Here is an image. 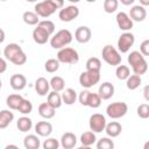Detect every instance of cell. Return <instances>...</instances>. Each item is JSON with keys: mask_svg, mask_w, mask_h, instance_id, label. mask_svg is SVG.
Masks as SVG:
<instances>
[{"mask_svg": "<svg viewBox=\"0 0 149 149\" xmlns=\"http://www.w3.org/2000/svg\"><path fill=\"white\" fill-rule=\"evenodd\" d=\"M3 55L6 59L12 62L15 65H23L27 62V56L23 52L22 48L16 43H9L6 45L3 50Z\"/></svg>", "mask_w": 149, "mask_h": 149, "instance_id": "6da1fadb", "label": "cell"}, {"mask_svg": "<svg viewBox=\"0 0 149 149\" xmlns=\"http://www.w3.org/2000/svg\"><path fill=\"white\" fill-rule=\"evenodd\" d=\"M128 63L133 69V72L135 74H144L148 70V63L144 59V56L140 51H132L128 55Z\"/></svg>", "mask_w": 149, "mask_h": 149, "instance_id": "7a4b0ae2", "label": "cell"}, {"mask_svg": "<svg viewBox=\"0 0 149 149\" xmlns=\"http://www.w3.org/2000/svg\"><path fill=\"white\" fill-rule=\"evenodd\" d=\"M72 42V34L68 29L58 30L50 40V45L54 49H62Z\"/></svg>", "mask_w": 149, "mask_h": 149, "instance_id": "3957f363", "label": "cell"}, {"mask_svg": "<svg viewBox=\"0 0 149 149\" xmlns=\"http://www.w3.org/2000/svg\"><path fill=\"white\" fill-rule=\"evenodd\" d=\"M57 59L59 63L76 64L79 61V55H78L77 50H74L73 48L64 47V48L59 49V51L57 52Z\"/></svg>", "mask_w": 149, "mask_h": 149, "instance_id": "277c9868", "label": "cell"}, {"mask_svg": "<svg viewBox=\"0 0 149 149\" xmlns=\"http://www.w3.org/2000/svg\"><path fill=\"white\" fill-rule=\"evenodd\" d=\"M101 56H102V59L109 65L116 66L121 63V56H120L119 51L111 44H107L102 48Z\"/></svg>", "mask_w": 149, "mask_h": 149, "instance_id": "5b68a950", "label": "cell"}, {"mask_svg": "<svg viewBox=\"0 0 149 149\" xmlns=\"http://www.w3.org/2000/svg\"><path fill=\"white\" fill-rule=\"evenodd\" d=\"M128 112V106L123 101H116L112 102L106 107V114L111 119H120L125 116Z\"/></svg>", "mask_w": 149, "mask_h": 149, "instance_id": "8992f818", "label": "cell"}, {"mask_svg": "<svg viewBox=\"0 0 149 149\" xmlns=\"http://www.w3.org/2000/svg\"><path fill=\"white\" fill-rule=\"evenodd\" d=\"M99 80H100V72H95V71L86 70L79 76V84L84 88H90L94 86L95 84L99 83Z\"/></svg>", "mask_w": 149, "mask_h": 149, "instance_id": "52a82bcc", "label": "cell"}, {"mask_svg": "<svg viewBox=\"0 0 149 149\" xmlns=\"http://www.w3.org/2000/svg\"><path fill=\"white\" fill-rule=\"evenodd\" d=\"M106 118L100 114V113H95V114H92L90 116V120H88V126H90V129L93 132V133H101L104 129H105V126H106Z\"/></svg>", "mask_w": 149, "mask_h": 149, "instance_id": "ba28073f", "label": "cell"}, {"mask_svg": "<svg viewBox=\"0 0 149 149\" xmlns=\"http://www.w3.org/2000/svg\"><path fill=\"white\" fill-rule=\"evenodd\" d=\"M135 42V37L132 33L129 31H125L123 34H121V36L119 37L118 40V49L120 52L125 54V52H128L129 49L133 47Z\"/></svg>", "mask_w": 149, "mask_h": 149, "instance_id": "9c48e42d", "label": "cell"}, {"mask_svg": "<svg viewBox=\"0 0 149 149\" xmlns=\"http://www.w3.org/2000/svg\"><path fill=\"white\" fill-rule=\"evenodd\" d=\"M78 15H79V8L74 5L63 7L58 13V17L63 22H70L76 17H78Z\"/></svg>", "mask_w": 149, "mask_h": 149, "instance_id": "30bf717a", "label": "cell"}, {"mask_svg": "<svg viewBox=\"0 0 149 149\" xmlns=\"http://www.w3.org/2000/svg\"><path fill=\"white\" fill-rule=\"evenodd\" d=\"M55 12H56V8L52 6V3L49 0H44L35 5V13L41 17H49Z\"/></svg>", "mask_w": 149, "mask_h": 149, "instance_id": "8fae6325", "label": "cell"}, {"mask_svg": "<svg viewBox=\"0 0 149 149\" xmlns=\"http://www.w3.org/2000/svg\"><path fill=\"white\" fill-rule=\"evenodd\" d=\"M116 23L118 27L123 31H128L133 28V20L125 12H120L116 14Z\"/></svg>", "mask_w": 149, "mask_h": 149, "instance_id": "7c38bea8", "label": "cell"}, {"mask_svg": "<svg viewBox=\"0 0 149 149\" xmlns=\"http://www.w3.org/2000/svg\"><path fill=\"white\" fill-rule=\"evenodd\" d=\"M92 37V31L88 27L86 26H80L77 28L76 33H74V38L78 43H87Z\"/></svg>", "mask_w": 149, "mask_h": 149, "instance_id": "4fadbf2b", "label": "cell"}, {"mask_svg": "<svg viewBox=\"0 0 149 149\" xmlns=\"http://www.w3.org/2000/svg\"><path fill=\"white\" fill-rule=\"evenodd\" d=\"M50 36H51V35H50L44 28H42V27L38 26V24H37V27L33 30V40H34L35 43H37V44H45V43L48 42V40H49Z\"/></svg>", "mask_w": 149, "mask_h": 149, "instance_id": "5bb4252c", "label": "cell"}, {"mask_svg": "<svg viewBox=\"0 0 149 149\" xmlns=\"http://www.w3.org/2000/svg\"><path fill=\"white\" fill-rule=\"evenodd\" d=\"M129 17L133 20V21H136V22H141L143 21L146 17H147V10L143 6L141 5H137V6H133L129 10Z\"/></svg>", "mask_w": 149, "mask_h": 149, "instance_id": "9a60e30c", "label": "cell"}, {"mask_svg": "<svg viewBox=\"0 0 149 149\" xmlns=\"http://www.w3.org/2000/svg\"><path fill=\"white\" fill-rule=\"evenodd\" d=\"M98 94L101 98V100H108L114 95V86L109 81H105L99 86Z\"/></svg>", "mask_w": 149, "mask_h": 149, "instance_id": "2e32d148", "label": "cell"}, {"mask_svg": "<svg viewBox=\"0 0 149 149\" xmlns=\"http://www.w3.org/2000/svg\"><path fill=\"white\" fill-rule=\"evenodd\" d=\"M9 84H10V86H12L13 90H15V91H21V90H23V88L26 87V85H27V79H26V77H24L23 74H21V73H15V74H13V76L10 77Z\"/></svg>", "mask_w": 149, "mask_h": 149, "instance_id": "e0dca14e", "label": "cell"}, {"mask_svg": "<svg viewBox=\"0 0 149 149\" xmlns=\"http://www.w3.org/2000/svg\"><path fill=\"white\" fill-rule=\"evenodd\" d=\"M35 132L38 136L48 137L52 133V126L48 121H40L35 125Z\"/></svg>", "mask_w": 149, "mask_h": 149, "instance_id": "ac0fdd59", "label": "cell"}, {"mask_svg": "<svg viewBox=\"0 0 149 149\" xmlns=\"http://www.w3.org/2000/svg\"><path fill=\"white\" fill-rule=\"evenodd\" d=\"M77 144V137L73 133H64L61 137V146L64 149H72Z\"/></svg>", "mask_w": 149, "mask_h": 149, "instance_id": "d6986e66", "label": "cell"}, {"mask_svg": "<svg viewBox=\"0 0 149 149\" xmlns=\"http://www.w3.org/2000/svg\"><path fill=\"white\" fill-rule=\"evenodd\" d=\"M49 88H50V84L49 81L44 78V77H40L36 79L35 81V90L37 92L38 95H47L49 93Z\"/></svg>", "mask_w": 149, "mask_h": 149, "instance_id": "ffe728a7", "label": "cell"}, {"mask_svg": "<svg viewBox=\"0 0 149 149\" xmlns=\"http://www.w3.org/2000/svg\"><path fill=\"white\" fill-rule=\"evenodd\" d=\"M104 130L106 132L107 136H109V137H118L121 134L122 126L119 122H116V121H112L109 123H106Z\"/></svg>", "mask_w": 149, "mask_h": 149, "instance_id": "44dd1931", "label": "cell"}, {"mask_svg": "<svg viewBox=\"0 0 149 149\" xmlns=\"http://www.w3.org/2000/svg\"><path fill=\"white\" fill-rule=\"evenodd\" d=\"M14 120V114L9 109H2L0 111V129L7 128L10 122Z\"/></svg>", "mask_w": 149, "mask_h": 149, "instance_id": "7402d4cb", "label": "cell"}, {"mask_svg": "<svg viewBox=\"0 0 149 149\" xmlns=\"http://www.w3.org/2000/svg\"><path fill=\"white\" fill-rule=\"evenodd\" d=\"M56 109L54 107H51L48 102H42L40 106H38V114L44 118V119H51L55 116V112Z\"/></svg>", "mask_w": 149, "mask_h": 149, "instance_id": "603a6c76", "label": "cell"}, {"mask_svg": "<svg viewBox=\"0 0 149 149\" xmlns=\"http://www.w3.org/2000/svg\"><path fill=\"white\" fill-rule=\"evenodd\" d=\"M23 146L26 149H38L41 146V142H40L38 136H36L34 134H29L24 137Z\"/></svg>", "mask_w": 149, "mask_h": 149, "instance_id": "cb8c5ba5", "label": "cell"}, {"mask_svg": "<svg viewBox=\"0 0 149 149\" xmlns=\"http://www.w3.org/2000/svg\"><path fill=\"white\" fill-rule=\"evenodd\" d=\"M16 127H17V129H19L20 132L27 133V132H29V130L31 129V127H33V121H31V119L28 118V116H21V118H19V120H17V122H16Z\"/></svg>", "mask_w": 149, "mask_h": 149, "instance_id": "d4e9b609", "label": "cell"}, {"mask_svg": "<svg viewBox=\"0 0 149 149\" xmlns=\"http://www.w3.org/2000/svg\"><path fill=\"white\" fill-rule=\"evenodd\" d=\"M61 97H62V101L65 105H72V104L76 102L77 93H76V91L73 88H65Z\"/></svg>", "mask_w": 149, "mask_h": 149, "instance_id": "484cf974", "label": "cell"}, {"mask_svg": "<svg viewBox=\"0 0 149 149\" xmlns=\"http://www.w3.org/2000/svg\"><path fill=\"white\" fill-rule=\"evenodd\" d=\"M47 102H48L51 107H54L55 109H56V108H59V107L62 106V104H63L61 94H59L58 92H56V91H52V92L48 93V100H47Z\"/></svg>", "mask_w": 149, "mask_h": 149, "instance_id": "4316f807", "label": "cell"}, {"mask_svg": "<svg viewBox=\"0 0 149 149\" xmlns=\"http://www.w3.org/2000/svg\"><path fill=\"white\" fill-rule=\"evenodd\" d=\"M141 83H142V79H141V76H139V74H132V76H129L127 79H126V86H127V88L128 90H130V91H134V90H136L140 85H141Z\"/></svg>", "mask_w": 149, "mask_h": 149, "instance_id": "83f0119b", "label": "cell"}, {"mask_svg": "<svg viewBox=\"0 0 149 149\" xmlns=\"http://www.w3.org/2000/svg\"><path fill=\"white\" fill-rule=\"evenodd\" d=\"M95 140H97L95 134H94L92 130L85 132V133H83L81 136H80V142H81V146H83V147H91L92 144L95 143Z\"/></svg>", "mask_w": 149, "mask_h": 149, "instance_id": "f1b7e54d", "label": "cell"}, {"mask_svg": "<svg viewBox=\"0 0 149 149\" xmlns=\"http://www.w3.org/2000/svg\"><path fill=\"white\" fill-rule=\"evenodd\" d=\"M49 84H50V87H51L54 91H56V92H61V91H63L64 87H65V81H64V79H63L62 77H59V76L52 77V78L50 79Z\"/></svg>", "mask_w": 149, "mask_h": 149, "instance_id": "f546056e", "label": "cell"}, {"mask_svg": "<svg viewBox=\"0 0 149 149\" xmlns=\"http://www.w3.org/2000/svg\"><path fill=\"white\" fill-rule=\"evenodd\" d=\"M40 16L35 13V12H24L23 15H22V19H23V22L27 23L28 26H35L40 22Z\"/></svg>", "mask_w": 149, "mask_h": 149, "instance_id": "4dcf8cb0", "label": "cell"}, {"mask_svg": "<svg viewBox=\"0 0 149 149\" xmlns=\"http://www.w3.org/2000/svg\"><path fill=\"white\" fill-rule=\"evenodd\" d=\"M86 70L87 71H95L100 72L101 70V62L97 57H91L86 61Z\"/></svg>", "mask_w": 149, "mask_h": 149, "instance_id": "1f68e13d", "label": "cell"}, {"mask_svg": "<svg viewBox=\"0 0 149 149\" xmlns=\"http://www.w3.org/2000/svg\"><path fill=\"white\" fill-rule=\"evenodd\" d=\"M101 105V98L99 97L98 93H88L87 100H86V106L91 107V108H98Z\"/></svg>", "mask_w": 149, "mask_h": 149, "instance_id": "d6a6232c", "label": "cell"}, {"mask_svg": "<svg viewBox=\"0 0 149 149\" xmlns=\"http://www.w3.org/2000/svg\"><path fill=\"white\" fill-rule=\"evenodd\" d=\"M22 99L23 98L20 94H10L6 99V105L10 109H17V107H19V105H20V102H21Z\"/></svg>", "mask_w": 149, "mask_h": 149, "instance_id": "836d02e7", "label": "cell"}, {"mask_svg": "<svg viewBox=\"0 0 149 149\" xmlns=\"http://www.w3.org/2000/svg\"><path fill=\"white\" fill-rule=\"evenodd\" d=\"M115 74H116V78L120 79V80H126L129 76H130V70L127 65H116V70H115Z\"/></svg>", "mask_w": 149, "mask_h": 149, "instance_id": "e575fe53", "label": "cell"}, {"mask_svg": "<svg viewBox=\"0 0 149 149\" xmlns=\"http://www.w3.org/2000/svg\"><path fill=\"white\" fill-rule=\"evenodd\" d=\"M44 69H45V71L49 72V73L56 72V71L59 69V62H58V59H55V58L48 59V61L44 63Z\"/></svg>", "mask_w": 149, "mask_h": 149, "instance_id": "d590c367", "label": "cell"}, {"mask_svg": "<svg viewBox=\"0 0 149 149\" xmlns=\"http://www.w3.org/2000/svg\"><path fill=\"white\" fill-rule=\"evenodd\" d=\"M16 111H19L21 114H29L33 111V104L28 99H22Z\"/></svg>", "mask_w": 149, "mask_h": 149, "instance_id": "8d00e7d4", "label": "cell"}, {"mask_svg": "<svg viewBox=\"0 0 149 149\" xmlns=\"http://www.w3.org/2000/svg\"><path fill=\"white\" fill-rule=\"evenodd\" d=\"M119 0H105L104 1V10L108 14L114 13L118 9Z\"/></svg>", "mask_w": 149, "mask_h": 149, "instance_id": "74e56055", "label": "cell"}, {"mask_svg": "<svg viewBox=\"0 0 149 149\" xmlns=\"http://www.w3.org/2000/svg\"><path fill=\"white\" fill-rule=\"evenodd\" d=\"M97 148L98 149H113L114 142L109 137H102L97 142Z\"/></svg>", "mask_w": 149, "mask_h": 149, "instance_id": "f35d334b", "label": "cell"}, {"mask_svg": "<svg viewBox=\"0 0 149 149\" xmlns=\"http://www.w3.org/2000/svg\"><path fill=\"white\" fill-rule=\"evenodd\" d=\"M137 115L141 119H148L149 118V105L148 104H141L137 107Z\"/></svg>", "mask_w": 149, "mask_h": 149, "instance_id": "ab89813d", "label": "cell"}, {"mask_svg": "<svg viewBox=\"0 0 149 149\" xmlns=\"http://www.w3.org/2000/svg\"><path fill=\"white\" fill-rule=\"evenodd\" d=\"M37 24H38V26H41L42 28H44V29H45L50 35H52V34H54V31H55V24H54V22H51V21H49V20L40 21Z\"/></svg>", "mask_w": 149, "mask_h": 149, "instance_id": "60d3db41", "label": "cell"}, {"mask_svg": "<svg viewBox=\"0 0 149 149\" xmlns=\"http://www.w3.org/2000/svg\"><path fill=\"white\" fill-rule=\"evenodd\" d=\"M58 147H59V142L54 137H49L43 142L44 149H57Z\"/></svg>", "mask_w": 149, "mask_h": 149, "instance_id": "b9f144b4", "label": "cell"}, {"mask_svg": "<svg viewBox=\"0 0 149 149\" xmlns=\"http://www.w3.org/2000/svg\"><path fill=\"white\" fill-rule=\"evenodd\" d=\"M140 52L143 56H148L149 55V40H144L141 45H140Z\"/></svg>", "mask_w": 149, "mask_h": 149, "instance_id": "7bdbcfd3", "label": "cell"}, {"mask_svg": "<svg viewBox=\"0 0 149 149\" xmlns=\"http://www.w3.org/2000/svg\"><path fill=\"white\" fill-rule=\"evenodd\" d=\"M88 93H90L88 90H83V91L79 93V102H80L83 106H86V100H87Z\"/></svg>", "mask_w": 149, "mask_h": 149, "instance_id": "ee69618b", "label": "cell"}, {"mask_svg": "<svg viewBox=\"0 0 149 149\" xmlns=\"http://www.w3.org/2000/svg\"><path fill=\"white\" fill-rule=\"evenodd\" d=\"M51 3H52V6L56 8V9H61V8H63V6H64V0H49Z\"/></svg>", "mask_w": 149, "mask_h": 149, "instance_id": "f6af8a7d", "label": "cell"}, {"mask_svg": "<svg viewBox=\"0 0 149 149\" xmlns=\"http://www.w3.org/2000/svg\"><path fill=\"white\" fill-rule=\"evenodd\" d=\"M7 70V63L3 58L0 57V73H3Z\"/></svg>", "mask_w": 149, "mask_h": 149, "instance_id": "bcb514c9", "label": "cell"}, {"mask_svg": "<svg viewBox=\"0 0 149 149\" xmlns=\"http://www.w3.org/2000/svg\"><path fill=\"white\" fill-rule=\"evenodd\" d=\"M134 1H135V0H120V2H121L122 5H125V6H129V5L134 3Z\"/></svg>", "mask_w": 149, "mask_h": 149, "instance_id": "7dc6e473", "label": "cell"}, {"mask_svg": "<svg viewBox=\"0 0 149 149\" xmlns=\"http://www.w3.org/2000/svg\"><path fill=\"white\" fill-rule=\"evenodd\" d=\"M148 92H149V86H146V87H144V91H143L146 100H149V95H148Z\"/></svg>", "mask_w": 149, "mask_h": 149, "instance_id": "c3c4849f", "label": "cell"}, {"mask_svg": "<svg viewBox=\"0 0 149 149\" xmlns=\"http://www.w3.org/2000/svg\"><path fill=\"white\" fill-rule=\"evenodd\" d=\"M5 41V31L0 28V43H2Z\"/></svg>", "mask_w": 149, "mask_h": 149, "instance_id": "681fc988", "label": "cell"}, {"mask_svg": "<svg viewBox=\"0 0 149 149\" xmlns=\"http://www.w3.org/2000/svg\"><path fill=\"white\" fill-rule=\"evenodd\" d=\"M140 3H141V6H143V7L149 6V0H140Z\"/></svg>", "mask_w": 149, "mask_h": 149, "instance_id": "f907efd6", "label": "cell"}, {"mask_svg": "<svg viewBox=\"0 0 149 149\" xmlns=\"http://www.w3.org/2000/svg\"><path fill=\"white\" fill-rule=\"evenodd\" d=\"M6 148H17L16 146H14V144H9V146H7Z\"/></svg>", "mask_w": 149, "mask_h": 149, "instance_id": "816d5d0a", "label": "cell"}, {"mask_svg": "<svg viewBox=\"0 0 149 149\" xmlns=\"http://www.w3.org/2000/svg\"><path fill=\"white\" fill-rule=\"evenodd\" d=\"M70 2H73V3H77V2H79L80 0H69Z\"/></svg>", "mask_w": 149, "mask_h": 149, "instance_id": "f5cc1de1", "label": "cell"}, {"mask_svg": "<svg viewBox=\"0 0 149 149\" xmlns=\"http://www.w3.org/2000/svg\"><path fill=\"white\" fill-rule=\"evenodd\" d=\"M86 1H87V2H95L97 0H86Z\"/></svg>", "mask_w": 149, "mask_h": 149, "instance_id": "db71d44e", "label": "cell"}, {"mask_svg": "<svg viewBox=\"0 0 149 149\" xmlns=\"http://www.w3.org/2000/svg\"><path fill=\"white\" fill-rule=\"evenodd\" d=\"M26 1H28V2H35V1H37V0H26Z\"/></svg>", "mask_w": 149, "mask_h": 149, "instance_id": "11a10c76", "label": "cell"}, {"mask_svg": "<svg viewBox=\"0 0 149 149\" xmlns=\"http://www.w3.org/2000/svg\"><path fill=\"white\" fill-rule=\"evenodd\" d=\"M1 86H2V83H1V80H0V88H1Z\"/></svg>", "mask_w": 149, "mask_h": 149, "instance_id": "9f6ffc18", "label": "cell"}, {"mask_svg": "<svg viewBox=\"0 0 149 149\" xmlns=\"http://www.w3.org/2000/svg\"><path fill=\"white\" fill-rule=\"evenodd\" d=\"M0 1H6V0H0Z\"/></svg>", "mask_w": 149, "mask_h": 149, "instance_id": "6f0895ef", "label": "cell"}]
</instances>
